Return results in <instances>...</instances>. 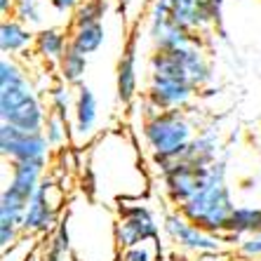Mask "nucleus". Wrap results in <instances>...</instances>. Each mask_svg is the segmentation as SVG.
<instances>
[{"label":"nucleus","instance_id":"nucleus-1","mask_svg":"<svg viewBox=\"0 0 261 261\" xmlns=\"http://www.w3.org/2000/svg\"><path fill=\"white\" fill-rule=\"evenodd\" d=\"M43 101L26 68L12 57L0 59V120L26 132H43L47 120Z\"/></svg>","mask_w":261,"mask_h":261},{"label":"nucleus","instance_id":"nucleus-2","mask_svg":"<svg viewBox=\"0 0 261 261\" xmlns=\"http://www.w3.org/2000/svg\"><path fill=\"white\" fill-rule=\"evenodd\" d=\"M226 160L219 158L217 163L210 165V181L207 186L195 193L186 205L179 207V212L189 219L191 224L198 228L214 236L224 238L228 233V221L236 210V200H233V191L226 184Z\"/></svg>","mask_w":261,"mask_h":261},{"label":"nucleus","instance_id":"nucleus-3","mask_svg":"<svg viewBox=\"0 0 261 261\" xmlns=\"http://www.w3.org/2000/svg\"><path fill=\"white\" fill-rule=\"evenodd\" d=\"M146 146L153 153V163L158 165L160 174L170 170L176 160L184 158V153L193 141V125L184 111H148V116L141 127Z\"/></svg>","mask_w":261,"mask_h":261},{"label":"nucleus","instance_id":"nucleus-4","mask_svg":"<svg viewBox=\"0 0 261 261\" xmlns=\"http://www.w3.org/2000/svg\"><path fill=\"white\" fill-rule=\"evenodd\" d=\"M148 66H151V78L184 80L193 87H202L212 80V66L205 52L195 43L186 47L167 49V52H153Z\"/></svg>","mask_w":261,"mask_h":261},{"label":"nucleus","instance_id":"nucleus-5","mask_svg":"<svg viewBox=\"0 0 261 261\" xmlns=\"http://www.w3.org/2000/svg\"><path fill=\"white\" fill-rule=\"evenodd\" d=\"M116 243L120 249L139 247L146 243H160V226L158 219L153 214V210L148 205H127L122 202L118 207V221L113 228Z\"/></svg>","mask_w":261,"mask_h":261},{"label":"nucleus","instance_id":"nucleus-6","mask_svg":"<svg viewBox=\"0 0 261 261\" xmlns=\"http://www.w3.org/2000/svg\"><path fill=\"white\" fill-rule=\"evenodd\" d=\"M59 205H61V191L55 184V179L45 176L36 193L31 195L29 207H26L21 231L24 236H47L59 224Z\"/></svg>","mask_w":261,"mask_h":261},{"label":"nucleus","instance_id":"nucleus-7","mask_svg":"<svg viewBox=\"0 0 261 261\" xmlns=\"http://www.w3.org/2000/svg\"><path fill=\"white\" fill-rule=\"evenodd\" d=\"M163 231L170 238V243H174L176 247L186 249V252H193V254H219L224 249V238L198 228L179 210L165 212Z\"/></svg>","mask_w":261,"mask_h":261},{"label":"nucleus","instance_id":"nucleus-8","mask_svg":"<svg viewBox=\"0 0 261 261\" xmlns=\"http://www.w3.org/2000/svg\"><path fill=\"white\" fill-rule=\"evenodd\" d=\"M146 33H148V40L153 43L155 52L193 45V33L184 29L179 21H174L167 0H153L151 10H148V21H146Z\"/></svg>","mask_w":261,"mask_h":261},{"label":"nucleus","instance_id":"nucleus-9","mask_svg":"<svg viewBox=\"0 0 261 261\" xmlns=\"http://www.w3.org/2000/svg\"><path fill=\"white\" fill-rule=\"evenodd\" d=\"M0 155L10 163H31L43 160L47 163L49 144L43 132H26V129L0 125Z\"/></svg>","mask_w":261,"mask_h":261},{"label":"nucleus","instance_id":"nucleus-10","mask_svg":"<svg viewBox=\"0 0 261 261\" xmlns=\"http://www.w3.org/2000/svg\"><path fill=\"white\" fill-rule=\"evenodd\" d=\"M210 181V167H198L186 160H176L170 170L163 174V189L165 195L176 210L193 198L195 193H200Z\"/></svg>","mask_w":261,"mask_h":261},{"label":"nucleus","instance_id":"nucleus-11","mask_svg":"<svg viewBox=\"0 0 261 261\" xmlns=\"http://www.w3.org/2000/svg\"><path fill=\"white\" fill-rule=\"evenodd\" d=\"M167 5L174 21H179L191 33L221 24L224 0H167Z\"/></svg>","mask_w":261,"mask_h":261},{"label":"nucleus","instance_id":"nucleus-12","mask_svg":"<svg viewBox=\"0 0 261 261\" xmlns=\"http://www.w3.org/2000/svg\"><path fill=\"white\" fill-rule=\"evenodd\" d=\"M195 90L191 83L184 80H163L151 78V85L146 90V99L153 111H181L193 99Z\"/></svg>","mask_w":261,"mask_h":261},{"label":"nucleus","instance_id":"nucleus-13","mask_svg":"<svg viewBox=\"0 0 261 261\" xmlns=\"http://www.w3.org/2000/svg\"><path fill=\"white\" fill-rule=\"evenodd\" d=\"M99 118V106L94 92L87 85H78L75 90V106H73V125L71 132L75 137V141H87L94 134Z\"/></svg>","mask_w":261,"mask_h":261},{"label":"nucleus","instance_id":"nucleus-14","mask_svg":"<svg viewBox=\"0 0 261 261\" xmlns=\"http://www.w3.org/2000/svg\"><path fill=\"white\" fill-rule=\"evenodd\" d=\"M261 236V207L256 205H238L228 221V233L224 236V243L240 245L245 238Z\"/></svg>","mask_w":261,"mask_h":261},{"label":"nucleus","instance_id":"nucleus-15","mask_svg":"<svg viewBox=\"0 0 261 261\" xmlns=\"http://www.w3.org/2000/svg\"><path fill=\"white\" fill-rule=\"evenodd\" d=\"M45 167H47V163H43V160L12 163V167H10V181H7V189H12L14 193L24 195L26 200H31V195L36 193V189L45 179Z\"/></svg>","mask_w":261,"mask_h":261},{"label":"nucleus","instance_id":"nucleus-16","mask_svg":"<svg viewBox=\"0 0 261 261\" xmlns=\"http://www.w3.org/2000/svg\"><path fill=\"white\" fill-rule=\"evenodd\" d=\"M116 90L122 103H129L137 97V45L134 40H129L127 47L122 49V57L118 59Z\"/></svg>","mask_w":261,"mask_h":261},{"label":"nucleus","instance_id":"nucleus-17","mask_svg":"<svg viewBox=\"0 0 261 261\" xmlns=\"http://www.w3.org/2000/svg\"><path fill=\"white\" fill-rule=\"evenodd\" d=\"M219 148H221V141H219L217 132H200L198 137H193V141L189 144L184 158L186 163L198 165V167H210L212 163L219 160Z\"/></svg>","mask_w":261,"mask_h":261},{"label":"nucleus","instance_id":"nucleus-18","mask_svg":"<svg viewBox=\"0 0 261 261\" xmlns=\"http://www.w3.org/2000/svg\"><path fill=\"white\" fill-rule=\"evenodd\" d=\"M31 43H36V36L31 33V29L17 19H5L0 24V49L3 55H19L24 52Z\"/></svg>","mask_w":261,"mask_h":261},{"label":"nucleus","instance_id":"nucleus-19","mask_svg":"<svg viewBox=\"0 0 261 261\" xmlns=\"http://www.w3.org/2000/svg\"><path fill=\"white\" fill-rule=\"evenodd\" d=\"M68 43L71 40H66V33H61L59 29H43L40 33H36V43L33 45H36V52L43 59L59 64V59L68 49Z\"/></svg>","mask_w":261,"mask_h":261},{"label":"nucleus","instance_id":"nucleus-20","mask_svg":"<svg viewBox=\"0 0 261 261\" xmlns=\"http://www.w3.org/2000/svg\"><path fill=\"white\" fill-rule=\"evenodd\" d=\"M71 45L83 55H92L106 40V31L101 24H87V26H73L71 36H68Z\"/></svg>","mask_w":261,"mask_h":261},{"label":"nucleus","instance_id":"nucleus-21","mask_svg":"<svg viewBox=\"0 0 261 261\" xmlns=\"http://www.w3.org/2000/svg\"><path fill=\"white\" fill-rule=\"evenodd\" d=\"M85 71H87V55L78 52V49L68 43V49L59 59L61 83H66V85H80V80H83Z\"/></svg>","mask_w":261,"mask_h":261},{"label":"nucleus","instance_id":"nucleus-22","mask_svg":"<svg viewBox=\"0 0 261 261\" xmlns=\"http://www.w3.org/2000/svg\"><path fill=\"white\" fill-rule=\"evenodd\" d=\"M71 249V236H68V226L66 221L61 219L57 228L49 233V245H47V254L45 261H61L66 256V252Z\"/></svg>","mask_w":261,"mask_h":261},{"label":"nucleus","instance_id":"nucleus-23","mask_svg":"<svg viewBox=\"0 0 261 261\" xmlns=\"http://www.w3.org/2000/svg\"><path fill=\"white\" fill-rule=\"evenodd\" d=\"M106 10H109L106 0H85V3H80L78 10L73 12V26L101 24Z\"/></svg>","mask_w":261,"mask_h":261},{"label":"nucleus","instance_id":"nucleus-24","mask_svg":"<svg viewBox=\"0 0 261 261\" xmlns=\"http://www.w3.org/2000/svg\"><path fill=\"white\" fill-rule=\"evenodd\" d=\"M73 106H75V97L71 99V92L66 90V83L55 85L49 90V113L64 118V120H71Z\"/></svg>","mask_w":261,"mask_h":261},{"label":"nucleus","instance_id":"nucleus-25","mask_svg":"<svg viewBox=\"0 0 261 261\" xmlns=\"http://www.w3.org/2000/svg\"><path fill=\"white\" fill-rule=\"evenodd\" d=\"M43 134H45V139H47L49 148H61L68 141V120L55 116V113H47Z\"/></svg>","mask_w":261,"mask_h":261},{"label":"nucleus","instance_id":"nucleus-26","mask_svg":"<svg viewBox=\"0 0 261 261\" xmlns=\"http://www.w3.org/2000/svg\"><path fill=\"white\" fill-rule=\"evenodd\" d=\"M14 19L26 26H40L43 24V0H17Z\"/></svg>","mask_w":261,"mask_h":261},{"label":"nucleus","instance_id":"nucleus-27","mask_svg":"<svg viewBox=\"0 0 261 261\" xmlns=\"http://www.w3.org/2000/svg\"><path fill=\"white\" fill-rule=\"evenodd\" d=\"M238 254L243 259H261V236L245 238L243 243L238 245Z\"/></svg>","mask_w":261,"mask_h":261},{"label":"nucleus","instance_id":"nucleus-28","mask_svg":"<svg viewBox=\"0 0 261 261\" xmlns=\"http://www.w3.org/2000/svg\"><path fill=\"white\" fill-rule=\"evenodd\" d=\"M21 236H24V231L19 226H0V247H3V252L12 249Z\"/></svg>","mask_w":261,"mask_h":261},{"label":"nucleus","instance_id":"nucleus-29","mask_svg":"<svg viewBox=\"0 0 261 261\" xmlns=\"http://www.w3.org/2000/svg\"><path fill=\"white\" fill-rule=\"evenodd\" d=\"M120 261H155L151 254V249L146 245H139V247H129V249H122Z\"/></svg>","mask_w":261,"mask_h":261},{"label":"nucleus","instance_id":"nucleus-30","mask_svg":"<svg viewBox=\"0 0 261 261\" xmlns=\"http://www.w3.org/2000/svg\"><path fill=\"white\" fill-rule=\"evenodd\" d=\"M49 5H52V10L59 14H68V12H75L80 5V0H47Z\"/></svg>","mask_w":261,"mask_h":261},{"label":"nucleus","instance_id":"nucleus-31","mask_svg":"<svg viewBox=\"0 0 261 261\" xmlns=\"http://www.w3.org/2000/svg\"><path fill=\"white\" fill-rule=\"evenodd\" d=\"M14 5H17V0H0V12L14 14Z\"/></svg>","mask_w":261,"mask_h":261},{"label":"nucleus","instance_id":"nucleus-32","mask_svg":"<svg viewBox=\"0 0 261 261\" xmlns=\"http://www.w3.org/2000/svg\"><path fill=\"white\" fill-rule=\"evenodd\" d=\"M21 261H45V256H40V254H26Z\"/></svg>","mask_w":261,"mask_h":261}]
</instances>
